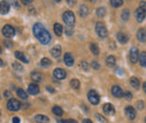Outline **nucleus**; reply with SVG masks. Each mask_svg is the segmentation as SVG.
I'll return each instance as SVG.
<instances>
[{
  "mask_svg": "<svg viewBox=\"0 0 146 123\" xmlns=\"http://www.w3.org/2000/svg\"><path fill=\"white\" fill-rule=\"evenodd\" d=\"M33 33H34L35 37L39 40L40 44H43V45L50 44V41H51V35H50V33L46 30V28L42 24H38L37 22V24L34 25Z\"/></svg>",
  "mask_w": 146,
  "mask_h": 123,
  "instance_id": "nucleus-1",
  "label": "nucleus"
},
{
  "mask_svg": "<svg viewBox=\"0 0 146 123\" xmlns=\"http://www.w3.org/2000/svg\"><path fill=\"white\" fill-rule=\"evenodd\" d=\"M96 33L100 38H106L108 36V30L102 22H97L96 24Z\"/></svg>",
  "mask_w": 146,
  "mask_h": 123,
  "instance_id": "nucleus-2",
  "label": "nucleus"
},
{
  "mask_svg": "<svg viewBox=\"0 0 146 123\" xmlns=\"http://www.w3.org/2000/svg\"><path fill=\"white\" fill-rule=\"evenodd\" d=\"M63 20H64V22L66 24V26L72 27L73 25L75 24V17H74V14H73L72 11H70V10L65 11V12L63 14Z\"/></svg>",
  "mask_w": 146,
  "mask_h": 123,
  "instance_id": "nucleus-3",
  "label": "nucleus"
},
{
  "mask_svg": "<svg viewBox=\"0 0 146 123\" xmlns=\"http://www.w3.org/2000/svg\"><path fill=\"white\" fill-rule=\"evenodd\" d=\"M138 58H139V52H138V48L136 46H133L129 51V61L131 64H135L138 62Z\"/></svg>",
  "mask_w": 146,
  "mask_h": 123,
  "instance_id": "nucleus-4",
  "label": "nucleus"
},
{
  "mask_svg": "<svg viewBox=\"0 0 146 123\" xmlns=\"http://www.w3.org/2000/svg\"><path fill=\"white\" fill-rule=\"evenodd\" d=\"M88 100H89V102L93 104V105H97V104H99V102H100V96H99V94L96 92V91H89V93H88Z\"/></svg>",
  "mask_w": 146,
  "mask_h": 123,
  "instance_id": "nucleus-5",
  "label": "nucleus"
},
{
  "mask_svg": "<svg viewBox=\"0 0 146 123\" xmlns=\"http://www.w3.org/2000/svg\"><path fill=\"white\" fill-rule=\"evenodd\" d=\"M20 102H19L18 100H16V99H10L9 101H8V103H7V107H8V110L9 111H18L19 109H20Z\"/></svg>",
  "mask_w": 146,
  "mask_h": 123,
  "instance_id": "nucleus-6",
  "label": "nucleus"
},
{
  "mask_svg": "<svg viewBox=\"0 0 146 123\" xmlns=\"http://www.w3.org/2000/svg\"><path fill=\"white\" fill-rule=\"evenodd\" d=\"M2 35L5 36L6 38H13L15 36V29H14V27L10 26V25L3 26V28H2Z\"/></svg>",
  "mask_w": 146,
  "mask_h": 123,
  "instance_id": "nucleus-7",
  "label": "nucleus"
},
{
  "mask_svg": "<svg viewBox=\"0 0 146 123\" xmlns=\"http://www.w3.org/2000/svg\"><path fill=\"white\" fill-rule=\"evenodd\" d=\"M9 9H10V6H9V2H8L7 0L0 1V14H1V15L8 14Z\"/></svg>",
  "mask_w": 146,
  "mask_h": 123,
  "instance_id": "nucleus-8",
  "label": "nucleus"
},
{
  "mask_svg": "<svg viewBox=\"0 0 146 123\" xmlns=\"http://www.w3.org/2000/svg\"><path fill=\"white\" fill-rule=\"evenodd\" d=\"M125 114L129 120H134L136 118V110L133 106H126L125 109Z\"/></svg>",
  "mask_w": 146,
  "mask_h": 123,
  "instance_id": "nucleus-9",
  "label": "nucleus"
},
{
  "mask_svg": "<svg viewBox=\"0 0 146 123\" xmlns=\"http://www.w3.org/2000/svg\"><path fill=\"white\" fill-rule=\"evenodd\" d=\"M145 16H146V12L141 8V7L136 9V11H135V17H136V20H137L138 22H142V21L145 19Z\"/></svg>",
  "mask_w": 146,
  "mask_h": 123,
  "instance_id": "nucleus-10",
  "label": "nucleus"
},
{
  "mask_svg": "<svg viewBox=\"0 0 146 123\" xmlns=\"http://www.w3.org/2000/svg\"><path fill=\"white\" fill-rule=\"evenodd\" d=\"M53 74H54V77L57 78V80H64V78L66 77L65 70H62V68H55L54 72H53Z\"/></svg>",
  "mask_w": 146,
  "mask_h": 123,
  "instance_id": "nucleus-11",
  "label": "nucleus"
},
{
  "mask_svg": "<svg viewBox=\"0 0 146 123\" xmlns=\"http://www.w3.org/2000/svg\"><path fill=\"white\" fill-rule=\"evenodd\" d=\"M102 110H104L106 115H113L115 114V107L111 105L110 103H106L105 105L102 106Z\"/></svg>",
  "mask_w": 146,
  "mask_h": 123,
  "instance_id": "nucleus-12",
  "label": "nucleus"
},
{
  "mask_svg": "<svg viewBox=\"0 0 146 123\" xmlns=\"http://www.w3.org/2000/svg\"><path fill=\"white\" fill-rule=\"evenodd\" d=\"M111 94H112L115 97L119 99V97H121V96H123V89L119 87V86L115 85V86H112V87H111Z\"/></svg>",
  "mask_w": 146,
  "mask_h": 123,
  "instance_id": "nucleus-13",
  "label": "nucleus"
},
{
  "mask_svg": "<svg viewBox=\"0 0 146 123\" xmlns=\"http://www.w3.org/2000/svg\"><path fill=\"white\" fill-rule=\"evenodd\" d=\"M64 63H65V65L69 66V67L73 66V64H74V58H73V56L70 53H66L64 55Z\"/></svg>",
  "mask_w": 146,
  "mask_h": 123,
  "instance_id": "nucleus-14",
  "label": "nucleus"
},
{
  "mask_svg": "<svg viewBox=\"0 0 146 123\" xmlns=\"http://www.w3.org/2000/svg\"><path fill=\"white\" fill-rule=\"evenodd\" d=\"M137 39L141 43H145L146 41V29L145 28H141L137 32Z\"/></svg>",
  "mask_w": 146,
  "mask_h": 123,
  "instance_id": "nucleus-15",
  "label": "nucleus"
},
{
  "mask_svg": "<svg viewBox=\"0 0 146 123\" xmlns=\"http://www.w3.org/2000/svg\"><path fill=\"white\" fill-rule=\"evenodd\" d=\"M15 56H16V58L17 59H19V61H21V62H24V63H29V59H28V57L25 55L24 53H21V52H19V51H17V52H15Z\"/></svg>",
  "mask_w": 146,
  "mask_h": 123,
  "instance_id": "nucleus-16",
  "label": "nucleus"
},
{
  "mask_svg": "<svg viewBox=\"0 0 146 123\" xmlns=\"http://www.w3.org/2000/svg\"><path fill=\"white\" fill-rule=\"evenodd\" d=\"M28 93L31 94V95H36L39 93V87H38V85L37 84H31L29 86H28Z\"/></svg>",
  "mask_w": 146,
  "mask_h": 123,
  "instance_id": "nucleus-17",
  "label": "nucleus"
},
{
  "mask_svg": "<svg viewBox=\"0 0 146 123\" xmlns=\"http://www.w3.org/2000/svg\"><path fill=\"white\" fill-rule=\"evenodd\" d=\"M35 121L37 123H48L50 122V119L45 115H42V114H37L35 116Z\"/></svg>",
  "mask_w": 146,
  "mask_h": 123,
  "instance_id": "nucleus-18",
  "label": "nucleus"
},
{
  "mask_svg": "<svg viewBox=\"0 0 146 123\" xmlns=\"http://www.w3.org/2000/svg\"><path fill=\"white\" fill-rule=\"evenodd\" d=\"M61 53H62V49H61L60 46H55V47H53V48L51 49V55H52L53 57H55V58L60 57V56H61Z\"/></svg>",
  "mask_w": 146,
  "mask_h": 123,
  "instance_id": "nucleus-19",
  "label": "nucleus"
},
{
  "mask_svg": "<svg viewBox=\"0 0 146 123\" xmlns=\"http://www.w3.org/2000/svg\"><path fill=\"white\" fill-rule=\"evenodd\" d=\"M79 14H80V16H81V17H87V16L89 15V8H88L86 5H81Z\"/></svg>",
  "mask_w": 146,
  "mask_h": 123,
  "instance_id": "nucleus-20",
  "label": "nucleus"
},
{
  "mask_svg": "<svg viewBox=\"0 0 146 123\" xmlns=\"http://www.w3.org/2000/svg\"><path fill=\"white\" fill-rule=\"evenodd\" d=\"M31 77H32V80L34 81V82H40L42 80H43V76H42V74L39 73V72H33L32 74H31Z\"/></svg>",
  "mask_w": 146,
  "mask_h": 123,
  "instance_id": "nucleus-21",
  "label": "nucleus"
},
{
  "mask_svg": "<svg viewBox=\"0 0 146 123\" xmlns=\"http://www.w3.org/2000/svg\"><path fill=\"white\" fill-rule=\"evenodd\" d=\"M117 39L120 44H127L128 41V37L127 35H125L124 33H118L117 34Z\"/></svg>",
  "mask_w": 146,
  "mask_h": 123,
  "instance_id": "nucleus-22",
  "label": "nucleus"
},
{
  "mask_svg": "<svg viewBox=\"0 0 146 123\" xmlns=\"http://www.w3.org/2000/svg\"><path fill=\"white\" fill-rule=\"evenodd\" d=\"M138 62H139V64H141L143 67H146V52H142V53H139Z\"/></svg>",
  "mask_w": 146,
  "mask_h": 123,
  "instance_id": "nucleus-23",
  "label": "nucleus"
},
{
  "mask_svg": "<svg viewBox=\"0 0 146 123\" xmlns=\"http://www.w3.org/2000/svg\"><path fill=\"white\" fill-rule=\"evenodd\" d=\"M129 82H130V85L134 88H136V89L139 88V85H141V84H139V80H138L137 77H130V81H129Z\"/></svg>",
  "mask_w": 146,
  "mask_h": 123,
  "instance_id": "nucleus-24",
  "label": "nucleus"
},
{
  "mask_svg": "<svg viewBox=\"0 0 146 123\" xmlns=\"http://www.w3.org/2000/svg\"><path fill=\"white\" fill-rule=\"evenodd\" d=\"M106 64H107V66H109V67H113V66L116 65V58H115L113 56H108L107 59H106Z\"/></svg>",
  "mask_w": 146,
  "mask_h": 123,
  "instance_id": "nucleus-25",
  "label": "nucleus"
},
{
  "mask_svg": "<svg viewBox=\"0 0 146 123\" xmlns=\"http://www.w3.org/2000/svg\"><path fill=\"white\" fill-rule=\"evenodd\" d=\"M54 33H55V35H57V36L62 35V33H63V27H62V25H60V24H55Z\"/></svg>",
  "mask_w": 146,
  "mask_h": 123,
  "instance_id": "nucleus-26",
  "label": "nucleus"
},
{
  "mask_svg": "<svg viewBox=\"0 0 146 123\" xmlns=\"http://www.w3.org/2000/svg\"><path fill=\"white\" fill-rule=\"evenodd\" d=\"M52 112L54 113L55 115H57V116H62V115H63V110H62L60 106H57V105L53 106Z\"/></svg>",
  "mask_w": 146,
  "mask_h": 123,
  "instance_id": "nucleus-27",
  "label": "nucleus"
},
{
  "mask_svg": "<svg viewBox=\"0 0 146 123\" xmlns=\"http://www.w3.org/2000/svg\"><path fill=\"white\" fill-rule=\"evenodd\" d=\"M97 16L100 18L105 17L106 16V8L105 7H99L97 9Z\"/></svg>",
  "mask_w": 146,
  "mask_h": 123,
  "instance_id": "nucleus-28",
  "label": "nucleus"
},
{
  "mask_svg": "<svg viewBox=\"0 0 146 123\" xmlns=\"http://www.w3.org/2000/svg\"><path fill=\"white\" fill-rule=\"evenodd\" d=\"M70 85H71V87L72 88L78 89V88L80 87V82H79V80L73 78V80H71V82H70Z\"/></svg>",
  "mask_w": 146,
  "mask_h": 123,
  "instance_id": "nucleus-29",
  "label": "nucleus"
},
{
  "mask_svg": "<svg viewBox=\"0 0 146 123\" xmlns=\"http://www.w3.org/2000/svg\"><path fill=\"white\" fill-rule=\"evenodd\" d=\"M110 5L113 7V8H118L123 5V0H110Z\"/></svg>",
  "mask_w": 146,
  "mask_h": 123,
  "instance_id": "nucleus-30",
  "label": "nucleus"
},
{
  "mask_svg": "<svg viewBox=\"0 0 146 123\" xmlns=\"http://www.w3.org/2000/svg\"><path fill=\"white\" fill-rule=\"evenodd\" d=\"M90 51H91V53L94 54V55H99V48H98V46H97L96 44H93V43L90 44Z\"/></svg>",
  "mask_w": 146,
  "mask_h": 123,
  "instance_id": "nucleus-31",
  "label": "nucleus"
},
{
  "mask_svg": "<svg viewBox=\"0 0 146 123\" xmlns=\"http://www.w3.org/2000/svg\"><path fill=\"white\" fill-rule=\"evenodd\" d=\"M17 94H18L19 97H21L23 100H26V99H27V94H26V92H25L24 89H21V88H18V89H17Z\"/></svg>",
  "mask_w": 146,
  "mask_h": 123,
  "instance_id": "nucleus-32",
  "label": "nucleus"
},
{
  "mask_svg": "<svg viewBox=\"0 0 146 123\" xmlns=\"http://www.w3.org/2000/svg\"><path fill=\"white\" fill-rule=\"evenodd\" d=\"M121 19L125 20V21H127L128 19H129V10L128 9H124L123 10V12H121Z\"/></svg>",
  "mask_w": 146,
  "mask_h": 123,
  "instance_id": "nucleus-33",
  "label": "nucleus"
},
{
  "mask_svg": "<svg viewBox=\"0 0 146 123\" xmlns=\"http://www.w3.org/2000/svg\"><path fill=\"white\" fill-rule=\"evenodd\" d=\"M40 65H42L43 67H47V66L51 65V61H50L48 58H42V61H40Z\"/></svg>",
  "mask_w": 146,
  "mask_h": 123,
  "instance_id": "nucleus-34",
  "label": "nucleus"
},
{
  "mask_svg": "<svg viewBox=\"0 0 146 123\" xmlns=\"http://www.w3.org/2000/svg\"><path fill=\"white\" fill-rule=\"evenodd\" d=\"M13 68L15 70H17V72H23V70H24L23 66H21L19 63H13Z\"/></svg>",
  "mask_w": 146,
  "mask_h": 123,
  "instance_id": "nucleus-35",
  "label": "nucleus"
},
{
  "mask_svg": "<svg viewBox=\"0 0 146 123\" xmlns=\"http://www.w3.org/2000/svg\"><path fill=\"white\" fill-rule=\"evenodd\" d=\"M80 67H81L83 70H86V72L89 70V65L87 64L86 61H81V62H80Z\"/></svg>",
  "mask_w": 146,
  "mask_h": 123,
  "instance_id": "nucleus-36",
  "label": "nucleus"
},
{
  "mask_svg": "<svg viewBox=\"0 0 146 123\" xmlns=\"http://www.w3.org/2000/svg\"><path fill=\"white\" fill-rule=\"evenodd\" d=\"M96 118H97V119H98L101 123H108L107 119H106V118H104V116H102L101 114H99V113H97V114H96Z\"/></svg>",
  "mask_w": 146,
  "mask_h": 123,
  "instance_id": "nucleus-37",
  "label": "nucleus"
},
{
  "mask_svg": "<svg viewBox=\"0 0 146 123\" xmlns=\"http://www.w3.org/2000/svg\"><path fill=\"white\" fill-rule=\"evenodd\" d=\"M91 66H92V68H93V70H99V68H100V65H99V64H98V62H96V61H92Z\"/></svg>",
  "mask_w": 146,
  "mask_h": 123,
  "instance_id": "nucleus-38",
  "label": "nucleus"
},
{
  "mask_svg": "<svg viewBox=\"0 0 146 123\" xmlns=\"http://www.w3.org/2000/svg\"><path fill=\"white\" fill-rule=\"evenodd\" d=\"M60 123H78L75 120H72V119H68V120H58Z\"/></svg>",
  "mask_w": 146,
  "mask_h": 123,
  "instance_id": "nucleus-39",
  "label": "nucleus"
},
{
  "mask_svg": "<svg viewBox=\"0 0 146 123\" xmlns=\"http://www.w3.org/2000/svg\"><path fill=\"white\" fill-rule=\"evenodd\" d=\"M124 97H125L127 101H130V100H131V97H133V95H131V93H130V92H126V93L124 94Z\"/></svg>",
  "mask_w": 146,
  "mask_h": 123,
  "instance_id": "nucleus-40",
  "label": "nucleus"
},
{
  "mask_svg": "<svg viewBox=\"0 0 146 123\" xmlns=\"http://www.w3.org/2000/svg\"><path fill=\"white\" fill-rule=\"evenodd\" d=\"M65 34H66L68 36H71V35H72V34H73L72 27H69V26H68V28L65 29Z\"/></svg>",
  "mask_w": 146,
  "mask_h": 123,
  "instance_id": "nucleus-41",
  "label": "nucleus"
},
{
  "mask_svg": "<svg viewBox=\"0 0 146 123\" xmlns=\"http://www.w3.org/2000/svg\"><path fill=\"white\" fill-rule=\"evenodd\" d=\"M137 109H138V110H143V109H144V103H143L142 101H138V102H137Z\"/></svg>",
  "mask_w": 146,
  "mask_h": 123,
  "instance_id": "nucleus-42",
  "label": "nucleus"
},
{
  "mask_svg": "<svg viewBox=\"0 0 146 123\" xmlns=\"http://www.w3.org/2000/svg\"><path fill=\"white\" fill-rule=\"evenodd\" d=\"M66 2H68V5H69L70 7L75 6V3H76V1H75V0H66Z\"/></svg>",
  "mask_w": 146,
  "mask_h": 123,
  "instance_id": "nucleus-43",
  "label": "nucleus"
},
{
  "mask_svg": "<svg viewBox=\"0 0 146 123\" xmlns=\"http://www.w3.org/2000/svg\"><path fill=\"white\" fill-rule=\"evenodd\" d=\"M139 7H141V8H142V9L146 12V1H142V2H141V5H139Z\"/></svg>",
  "mask_w": 146,
  "mask_h": 123,
  "instance_id": "nucleus-44",
  "label": "nucleus"
},
{
  "mask_svg": "<svg viewBox=\"0 0 146 123\" xmlns=\"http://www.w3.org/2000/svg\"><path fill=\"white\" fill-rule=\"evenodd\" d=\"M5 45L8 47V48H10V47H13V43H10V41H8V40H6L5 41Z\"/></svg>",
  "mask_w": 146,
  "mask_h": 123,
  "instance_id": "nucleus-45",
  "label": "nucleus"
},
{
  "mask_svg": "<svg viewBox=\"0 0 146 123\" xmlns=\"http://www.w3.org/2000/svg\"><path fill=\"white\" fill-rule=\"evenodd\" d=\"M24 5H29V3H32L33 2V0H20Z\"/></svg>",
  "mask_w": 146,
  "mask_h": 123,
  "instance_id": "nucleus-46",
  "label": "nucleus"
},
{
  "mask_svg": "<svg viewBox=\"0 0 146 123\" xmlns=\"http://www.w3.org/2000/svg\"><path fill=\"white\" fill-rule=\"evenodd\" d=\"M11 5H13V6L15 7V8H18V7H19V6H18V3H17V2L15 1V0H11Z\"/></svg>",
  "mask_w": 146,
  "mask_h": 123,
  "instance_id": "nucleus-47",
  "label": "nucleus"
},
{
  "mask_svg": "<svg viewBox=\"0 0 146 123\" xmlns=\"http://www.w3.org/2000/svg\"><path fill=\"white\" fill-rule=\"evenodd\" d=\"M19 118H17V116H15V118H13V123H19Z\"/></svg>",
  "mask_w": 146,
  "mask_h": 123,
  "instance_id": "nucleus-48",
  "label": "nucleus"
},
{
  "mask_svg": "<svg viewBox=\"0 0 146 123\" xmlns=\"http://www.w3.org/2000/svg\"><path fill=\"white\" fill-rule=\"evenodd\" d=\"M46 88H47V91H48V92H51V93H54V92H55V91H54V88H53V87H51V86H47V87H46Z\"/></svg>",
  "mask_w": 146,
  "mask_h": 123,
  "instance_id": "nucleus-49",
  "label": "nucleus"
},
{
  "mask_svg": "<svg viewBox=\"0 0 146 123\" xmlns=\"http://www.w3.org/2000/svg\"><path fill=\"white\" fill-rule=\"evenodd\" d=\"M83 123H92V121L89 119H86V120H83Z\"/></svg>",
  "mask_w": 146,
  "mask_h": 123,
  "instance_id": "nucleus-50",
  "label": "nucleus"
},
{
  "mask_svg": "<svg viewBox=\"0 0 146 123\" xmlns=\"http://www.w3.org/2000/svg\"><path fill=\"white\" fill-rule=\"evenodd\" d=\"M5 96L9 97V96H10V93H9V92H5Z\"/></svg>",
  "mask_w": 146,
  "mask_h": 123,
  "instance_id": "nucleus-51",
  "label": "nucleus"
},
{
  "mask_svg": "<svg viewBox=\"0 0 146 123\" xmlns=\"http://www.w3.org/2000/svg\"><path fill=\"white\" fill-rule=\"evenodd\" d=\"M143 89H144V92L146 93V82L144 83V84H143Z\"/></svg>",
  "mask_w": 146,
  "mask_h": 123,
  "instance_id": "nucleus-52",
  "label": "nucleus"
},
{
  "mask_svg": "<svg viewBox=\"0 0 146 123\" xmlns=\"http://www.w3.org/2000/svg\"><path fill=\"white\" fill-rule=\"evenodd\" d=\"M2 65H3V62H2L1 59H0V66H2Z\"/></svg>",
  "mask_w": 146,
  "mask_h": 123,
  "instance_id": "nucleus-53",
  "label": "nucleus"
},
{
  "mask_svg": "<svg viewBox=\"0 0 146 123\" xmlns=\"http://www.w3.org/2000/svg\"><path fill=\"white\" fill-rule=\"evenodd\" d=\"M55 2H60V1H61V0H54Z\"/></svg>",
  "mask_w": 146,
  "mask_h": 123,
  "instance_id": "nucleus-54",
  "label": "nucleus"
},
{
  "mask_svg": "<svg viewBox=\"0 0 146 123\" xmlns=\"http://www.w3.org/2000/svg\"><path fill=\"white\" fill-rule=\"evenodd\" d=\"M88 1H90V2H94V0H88Z\"/></svg>",
  "mask_w": 146,
  "mask_h": 123,
  "instance_id": "nucleus-55",
  "label": "nucleus"
},
{
  "mask_svg": "<svg viewBox=\"0 0 146 123\" xmlns=\"http://www.w3.org/2000/svg\"><path fill=\"white\" fill-rule=\"evenodd\" d=\"M1 52H2V49H1V47H0V54H1Z\"/></svg>",
  "mask_w": 146,
  "mask_h": 123,
  "instance_id": "nucleus-56",
  "label": "nucleus"
},
{
  "mask_svg": "<svg viewBox=\"0 0 146 123\" xmlns=\"http://www.w3.org/2000/svg\"><path fill=\"white\" fill-rule=\"evenodd\" d=\"M145 123H146V118H145Z\"/></svg>",
  "mask_w": 146,
  "mask_h": 123,
  "instance_id": "nucleus-57",
  "label": "nucleus"
},
{
  "mask_svg": "<svg viewBox=\"0 0 146 123\" xmlns=\"http://www.w3.org/2000/svg\"><path fill=\"white\" fill-rule=\"evenodd\" d=\"M0 99H1V96H0Z\"/></svg>",
  "mask_w": 146,
  "mask_h": 123,
  "instance_id": "nucleus-58",
  "label": "nucleus"
}]
</instances>
